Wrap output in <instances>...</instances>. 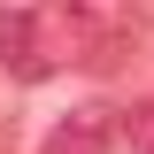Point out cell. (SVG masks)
Here are the masks:
<instances>
[{
	"instance_id": "1",
	"label": "cell",
	"mask_w": 154,
	"mask_h": 154,
	"mask_svg": "<svg viewBox=\"0 0 154 154\" xmlns=\"http://www.w3.org/2000/svg\"><path fill=\"white\" fill-rule=\"evenodd\" d=\"M0 69H16V77H46V69H54L46 16H31V8H0Z\"/></svg>"
},
{
	"instance_id": "2",
	"label": "cell",
	"mask_w": 154,
	"mask_h": 154,
	"mask_svg": "<svg viewBox=\"0 0 154 154\" xmlns=\"http://www.w3.org/2000/svg\"><path fill=\"white\" fill-rule=\"evenodd\" d=\"M108 146H116V108H100V100L69 108L54 131L38 139V154H108Z\"/></svg>"
},
{
	"instance_id": "3",
	"label": "cell",
	"mask_w": 154,
	"mask_h": 154,
	"mask_svg": "<svg viewBox=\"0 0 154 154\" xmlns=\"http://www.w3.org/2000/svg\"><path fill=\"white\" fill-rule=\"evenodd\" d=\"M131 146L154 154V100H146V108H131Z\"/></svg>"
}]
</instances>
